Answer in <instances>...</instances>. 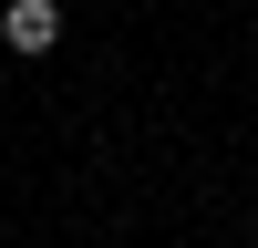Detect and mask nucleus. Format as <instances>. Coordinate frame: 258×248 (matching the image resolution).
Listing matches in <instances>:
<instances>
[{
	"label": "nucleus",
	"mask_w": 258,
	"mask_h": 248,
	"mask_svg": "<svg viewBox=\"0 0 258 248\" xmlns=\"http://www.w3.org/2000/svg\"><path fill=\"white\" fill-rule=\"evenodd\" d=\"M0 41H11L21 62H41L62 41V0H11V11H0Z\"/></svg>",
	"instance_id": "f257e3e1"
}]
</instances>
